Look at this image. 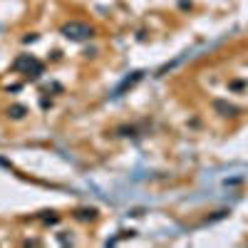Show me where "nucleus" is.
Instances as JSON below:
<instances>
[{
  "label": "nucleus",
  "instance_id": "nucleus-3",
  "mask_svg": "<svg viewBox=\"0 0 248 248\" xmlns=\"http://www.w3.org/2000/svg\"><path fill=\"white\" fill-rule=\"evenodd\" d=\"M25 112H28V109H25V107H20V105H15V107H10V109H8V114H10L13 119H23V117H25Z\"/></svg>",
  "mask_w": 248,
  "mask_h": 248
},
{
  "label": "nucleus",
  "instance_id": "nucleus-1",
  "mask_svg": "<svg viewBox=\"0 0 248 248\" xmlns=\"http://www.w3.org/2000/svg\"><path fill=\"white\" fill-rule=\"evenodd\" d=\"M62 35L67 40H90L94 37V28L87 23H79V20H70V23L62 25Z\"/></svg>",
  "mask_w": 248,
  "mask_h": 248
},
{
  "label": "nucleus",
  "instance_id": "nucleus-2",
  "mask_svg": "<svg viewBox=\"0 0 248 248\" xmlns=\"http://www.w3.org/2000/svg\"><path fill=\"white\" fill-rule=\"evenodd\" d=\"M13 70H25V72H30V70H32V75L37 77L40 72H43V62L35 60L32 55H23V57H17V60H15Z\"/></svg>",
  "mask_w": 248,
  "mask_h": 248
}]
</instances>
